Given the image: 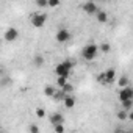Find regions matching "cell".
I'll list each match as a JSON object with an SVG mask.
<instances>
[{"label":"cell","mask_w":133,"mask_h":133,"mask_svg":"<svg viewBox=\"0 0 133 133\" xmlns=\"http://www.w3.org/2000/svg\"><path fill=\"white\" fill-rule=\"evenodd\" d=\"M119 100H121V103L125 102V100H133V89H131L130 86L121 89V91H119Z\"/></svg>","instance_id":"ba28073f"},{"label":"cell","mask_w":133,"mask_h":133,"mask_svg":"<svg viewBox=\"0 0 133 133\" xmlns=\"http://www.w3.org/2000/svg\"><path fill=\"white\" fill-rule=\"evenodd\" d=\"M96 17H97V21H99L100 24L108 22V13H107V11H103V10H99V11H97V14H96Z\"/></svg>","instance_id":"7c38bea8"},{"label":"cell","mask_w":133,"mask_h":133,"mask_svg":"<svg viewBox=\"0 0 133 133\" xmlns=\"http://www.w3.org/2000/svg\"><path fill=\"white\" fill-rule=\"evenodd\" d=\"M17 38H19V30H17V28H14V27L6 28V30H5V33H3V39H5L6 42H14Z\"/></svg>","instance_id":"5b68a950"},{"label":"cell","mask_w":133,"mask_h":133,"mask_svg":"<svg viewBox=\"0 0 133 133\" xmlns=\"http://www.w3.org/2000/svg\"><path fill=\"white\" fill-rule=\"evenodd\" d=\"M74 64H75L74 59H64V61L58 63V64H56V68H55V74H56V77L68 78V77L71 75V71H72V68H74Z\"/></svg>","instance_id":"6da1fadb"},{"label":"cell","mask_w":133,"mask_h":133,"mask_svg":"<svg viewBox=\"0 0 133 133\" xmlns=\"http://www.w3.org/2000/svg\"><path fill=\"white\" fill-rule=\"evenodd\" d=\"M71 38H72L71 31L66 30V28H59V30L56 31V35H55V39H56L58 42H68Z\"/></svg>","instance_id":"8992f818"},{"label":"cell","mask_w":133,"mask_h":133,"mask_svg":"<svg viewBox=\"0 0 133 133\" xmlns=\"http://www.w3.org/2000/svg\"><path fill=\"white\" fill-rule=\"evenodd\" d=\"M82 10H83L86 14H89V16H96L97 11H99V6H97V3H94V2H85V3L82 5Z\"/></svg>","instance_id":"52a82bcc"},{"label":"cell","mask_w":133,"mask_h":133,"mask_svg":"<svg viewBox=\"0 0 133 133\" xmlns=\"http://www.w3.org/2000/svg\"><path fill=\"white\" fill-rule=\"evenodd\" d=\"M66 83H68V78H61V77H58L56 78V85H58V89H61Z\"/></svg>","instance_id":"44dd1931"},{"label":"cell","mask_w":133,"mask_h":133,"mask_svg":"<svg viewBox=\"0 0 133 133\" xmlns=\"http://www.w3.org/2000/svg\"><path fill=\"white\" fill-rule=\"evenodd\" d=\"M0 77H3V68L0 66Z\"/></svg>","instance_id":"4316f807"},{"label":"cell","mask_w":133,"mask_h":133,"mask_svg":"<svg viewBox=\"0 0 133 133\" xmlns=\"http://www.w3.org/2000/svg\"><path fill=\"white\" fill-rule=\"evenodd\" d=\"M63 103H64V107L68 108V110H71V108L75 107V97L74 96H66V99L63 100Z\"/></svg>","instance_id":"8fae6325"},{"label":"cell","mask_w":133,"mask_h":133,"mask_svg":"<svg viewBox=\"0 0 133 133\" xmlns=\"http://www.w3.org/2000/svg\"><path fill=\"white\" fill-rule=\"evenodd\" d=\"M36 5L39 8H45L47 6V0H36Z\"/></svg>","instance_id":"cb8c5ba5"},{"label":"cell","mask_w":133,"mask_h":133,"mask_svg":"<svg viewBox=\"0 0 133 133\" xmlns=\"http://www.w3.org/2000/svg\"><path fill=\"white\" fill-rule=\"evenodd\" d=\"M122 107H124V111H130L131 110V107H133V100H125V102H122Z\"/></svg>","instance_id":"ac0fdd59"},{"label":"cell","mask_w":133,"mask_h":133,"mask_svg":"<svg viewBox=\"0 0 133 133\" xmlns=\"http://www.w3.org/2000/svg\"><path fill=\"white\" fill-rule=\"evenodd\" d=\"M45 22H47V14H45V13H35V14L31 16V25H33L35 28L44 27Z\"/></svg>","instance_id":"3957f363"},{"label":"cell","mask_w":133,"mask_h":133,"mask_svg":"<svg viewBox=\"0 0 133 133\" xmlns=\"http://www.w3.org/2000/svg\"><path fill=\"white\" fill-rule=\"evenodd\" d=\"M52 97L55 99V102H63V100L66 99V94H64L61 89H56V91H55V94H53Z\"/></svg>","instance_id":"5bb4252c"},{"label":"cell","mask_w":133,"mask_h":133,"mask_svg":"<svg viewBox=\"0 0 133 133\" xmlns=\"http://www.w3.org/2000/svg\"><path fill=\"white\" fill-rule=\"evenodd\" d=\"M61 91H63V92H64L66 96H71V94L74 92V85L68 82V83H66V85H64V86L61 88Z\"/></svg>","instance_id":"4fadbf2b"},{"label":"cell","mask_w":133,"mask_h":133,"mask_svg":"<svg viewBox=\"0 0 133 133\" xmlns=\"http://www.w3.org/2000/svg\"><path fill=\"white\" fill-rule=\"evenodd\" d=\"M50 124L55 127V125H63L64 124V116L61 113H53L50 114Z\"/></svg>","instance_id":"9c48e42d"},{"label":"cell","mask_w":133,"mask_h":133,"mask_svg":"<svg viewBox=\"0 0 133 133\" xmlns=\"http://www.w3.org/2000/svg\"><path fill=\"white\" fill-rule=\"evenodd\" d=\"M55 91H56V88H55L53 85H45V88H44V94H45L47 97H52V96L55 94Z\"/></svg>","instance_id":"9a60e30c"},{"label":"cell","mask_w":133,"mask_h":133,"mask_svg":"<svg viewBox=\"0 0 133 133\" xmlns=\"http://www.w3.org/2000/svg\"><path fill=\"white\" fill-rule=\"evenodd\" d=\"M10 83H11V78H10V77H5V75H3L2 82H0V86H6V85H10Z\"/></svg>","instance_id":"7402d4cb"},{"label":"cell","mask_w":133,"mask_h":133,"mask_svg":"<svg viewBox=\"0 0 133 133\" xmlns=\"http://www.w3.org/2000/svg\"><path fill=\"white\" fill-rule=\"evenodd\" d=\"M36 116H38V117H44V116H45L44 108H36Z\"/></svg>","instance_id":"d4e9b609"},{"label":"cell","mask_w":133,"mask_h":133,"mask_svg":"<svg viewBox=\"0 0 133 133\" xmlns=\"http://www.w3.org/2000/svg\"><path fill=\"white\" fill-rule=\"evenodd\" d=\"M28 130H30V133H39V127H38L36 124H31Z\"/></svg>","instance_id":"603a6c76"},{"label":"cell","mask_w":133,"mask_h":133,"mask_svg":"<svg viewBox=\"0 0 133 133\" xmlns=\"http://www.w3.org/2000/svg\"><path fill=\"white\" fill-rule=\"evenodd\" d=\"M110 50H111V45L108 42H103V44L99 45V52H102V53H108Z\"/></svg>","instance_id":"2e32d148"},{"label":"cell","mask_w":133,"mask_h":133,"mask_svg":"<svg viewBox=\"0 0 133 133\" xmlns=\"http://www.w3.org/2000/svg\"><path fill=\"white\" fill-rule=\"evenodd\" d=\"M31 63H33V66H35V68H41V66L45 63V58H44L42 55H39V53H38V55H35V56H33Z\"/></svg>","instance_id":"30bf717a"},{"label":"cell","mask_w":133,"mask_h":133,"mask_svg":"<svg viewBox=\"0 0 133 133\" xmlns=\"http://www.w3.org/2000/svg\"><path fill=\"white\" fill-rule=\"evenodd\" d=\"M59 5H61L59 0H47V6H50V8H56Z\"/></svg>","instance_id":"ffe728a7"},{"label":"cell","mask_w":133,"mask_h":133,"mask_svg":"<svg viewBox=\"0 0 133 133\" xmlns=\"http://www.w3.org/2000/svg\"><path fill=\"white\" fill-rule=\"evenodd\" d=\"M99 53V45L97 44H88L82 49V56L86 61H92Z\"/></svg>","instance_id":"7a4b0ae2"},{"label":"cell","mask_w":133,"mask_h":133,"mask_svg":"<svg viewBox=\"0 0 133 133\" xmlns=\"http://www.w3.org/2000/svg\"><path fill=\"white\" fill-rule=\"evenodd\" d=\"M53 130H55V133H64V125H55Z\"/></svg>","instance_id":"484cf974"},{"label":"cell","mask_w":133,"mask_h":133,"mask_svg":"<svg viewBox=\"0 0 133 133\" xmlns=\"http://www.w3.org/2000/svg\"><path fill=\"white\" fill-rule=\"evenodd\" d=\"M117 83H119V88H122V89H124V88H127V86H128V78H127V77H121Z\"/></svg>","instance_id":"e0dca14e"},{"label":"cell","mask_w":133,"mask_h":133,"mask_svg":"<svg viewBox=\"0 0 133 133\" xmlns=\"http://www.w3.org/2000/svg\"><path fill=\"white\" fill-rule=\"evenodd\" d=\"M114 75H116V71L114 69H107L105 72H102L99 75V82L103 83V85H110L114 80Z\"/></svg>","instance_id":"277c9868"},{"label":"cell","mask_w":133,"mask_h":133,"mask_svg":"<svg viewBox=\"0 0 133 133\" xmlns=\"http://www.w3.org/2000/svg\"><path fill=\"white\" fill-rule=\"evenodd\" d=\"M0 133H5V131H3V130H0Z\"/></svg>","instance_id":"83f0119b"},{"label":"cell","mask_w":133,"mask_h":133,"mask_svg":"<svg viewBox=\"0 0 133 133\" xmlns=\"http://www.w3.org/2000/svg\"><path fill=\"white\" fill-rule=\"evenodd\" d=\"M116 117H117L119 121H125V119L128 117V113H127V111H124V110H121V111H117Z\"/></svg>","instance_id":"d6986e66"}]
</instances>
